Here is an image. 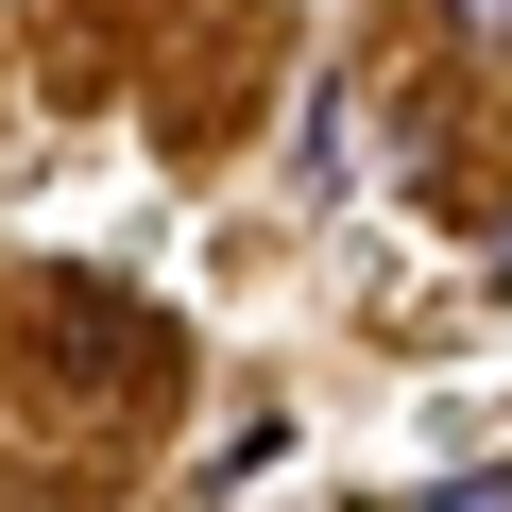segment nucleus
Listing matches in <instances>:
<instances>
[{
    "mask_svg": "<svg viewBox=\"0 0 512 512\" xmlns=\"http://www.w3.org/2000/svg\"><path fill=\"white\" fill-rule=\"evenodd\" d=\"M444 35L461 52H512V0H444Z\"/></svg>",
    "mask_w": 512,
    "mask_h": 512,
    "instance_id": "nucleus-1",
    "label": "nucleus"
},
{
    "mask_svg": "<svg viewBox=\"0 0 512 512\" xmlns=\"http://www.w3.org/2000/svg\"><path fill=\"white\" fill-rule=\"evenodd\" d=\"M410 512H512V478H427Z\"/></svg>",
    "mask_w": 512,
    "mask_h": 512,
    "instance_id": "nucleus-2",
    "label": "nucleus"
}]
</instances>
